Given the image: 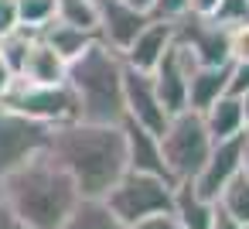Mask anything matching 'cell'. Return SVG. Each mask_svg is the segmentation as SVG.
<instances>
[{"label": "cell", "instance_id": "6da1fadb", "mask_svg": "<svg viewBox=\"0 0 249 229\" xmlns=\"http://www.w3.org/2000/svg\"><path fill=\"white\" fill-rule=\"evenodd\" d=\"M45 151L75 181L82 198H103L109 185L126 171V144L120 123H55Z\"/></svg>", "mask_w": 249, "mask_h": 229}, {"label": "cell", "instance_id": "7a4b0ae2", "mask_svg": "<svg viewBox=\"0 0 249 229\" xmlns=\"http://www.w3.org/2000/svg\"><path fill=\"white\" fill-rule=\"evenodd\" d=\"M79 198L82 195L75 181L58 168L48 151H38L35 157L0 178V202L28 229H58Z\"/></svg>", "mask_w": 249, "mask_h": 229}, {"label": "cell", "instance_id": "3957f363", "mask_svg": "<svg viewBox=\"0 0 249 229\" xmlns=\"http://www.w3.org/2000/svg\"><path fill=\"white\" fill-rule=\"evenodd\" d=\"M65 86L75 99V120L120 123L123 120V55L99 38L69 62Z\"/></svg>", "mask_w": 249, "mask_h": 229}, {"label": "cell", "instance_id": "277c9868", "mask_svg": "<svg viewBox=\"0 0 249 229\" xmlns=\"http://www.w3.org/2000/svg\"><path fill=\"white\" fill-rule=\"evenodd\" d=\"M157 137H160V154H164L167 174L174 181H191L201 171V164H205V157L215 144L212 134L205 130L201 113H195V110L174 113Z\"/></svg>", "mask_w": 249, "mask_h": 229}, {"label": "cell", "instance_id": "5b68a950", "mask_svg": "<svg viewBox=\"0 0 249 229\" xmlns=\"http://www.w3.org/2000/svg\"><path fill=\"white\" fill-rule=\"evenodd\" d=\"M106 209L120 219V226H130L137 219L157 215V212H171L174 202V181L157 178V174H140V171H123L109 191L103 195Z\"/></svg>", "mask_w": 249, "mask_h": 229}, {"label": "cell", "instance_id": "8992f818", "mask_svg": "<svg viewBox=\"0 0 249 229\" xmlns=\"http://www.w3.org/2000/svg\"><path fill=\"white\" fill-rule=\"evenodd\" d=\"M4 106L38 120V123H65V120H75V99H72V89L65 82L58 86H38V82H28L21 76H14L11 89L4 93V99H0Z\"/></svg>", "mask_w": 249, "mask_h": 229}, {"label": "cell", "instance_id": "52a82bcc", "mask_svg": "<svg viewBox=\"0 0 249 229\" xmlns=\"http://www.w3.org/2000/svg\"><path fill=\"white\" fill-rule=\"evenodd\" d=\"M48 134H52L48 123H38V120L0 103V178L11 174L28 157H35L38 151H45Z\"/></svg>", "mask_w": 249, "mask_h": 229}, {"label": "cell", "instance_id": "ba28073f", "mask_svg": "<svg viewBox=\"0 0 249 229\" xmlns=\"http://www.w3.org/2000/svg\"><path fill=\"white\" fill-rule=\"evenodd\" d=\"M174 41L184 45L198 65H225L229 62V28L215 24L212 18H198V14L178 18Z\"/></svg>", "mask_w": 249, "mask_h": 229}, {"label": "cell", "instance_id": "9c48e42d", "mask_svg": "<svg viewBox=\"0 0 249 229\" xmlns=\"http://www.w3.org/2000/svg\"><path fill=\"white\" fill-rule=\"evenodd\" d=\"M195 69H198V62H195L191 52H188L184 45H178V41H174V45L164 52V58L154 65L150 79H154V89H157V96H160L167 116L188 110V76H191Z\"/></svg>", "mask_w": 249, "mask_h": 229}, {"label": "cell", "instance_id": "30bf717a", "mask_svg": "<svg viewBox=\"0 0 249 229\" xmlns=\"http://www.w3.org/2000/svg\"><path fill=\"white\" fill-rule=\"evenodd\" d=\"M123 116L147 127V130H154V134H160L164 123L171 120L160 96H157V89H154L150 72L130 69L126 62H123Z\"/></svg>", "mask_w": 249, "mask_h": 229}, {"label": "cell", "instance_id": "8fae6325", "mask_svg": "<svg viewBox=\"0 0 249 229\" xmlns=\"http://www.w3.org/2000/svg\"><path fill=\"white\" fill-rule=\"evenodd\" d=\"M246 134V130H242ZM242 134H235V137H225V140H215L212 144V151H208V157H205V164H201V171L191 178V185H195V191L201 195V198H208V202H215L218 198V191L242 171L239 168V161H242Z\"/></svg>", "mask_w": 249, "mask_h": 229}, {"label": "cell", "instance_id": "7c38bea8", "mask_svg": "<svg viewBox=\"0 0 249 229\" xmlns=\"http://www.w3.org/2000/svg\"><path fill=\"white\" fill-rule=\"evenodd\" d=\"M147 21H150V14L133 11L123 0H96V38L120 55L130 48V41L140 35V28Z\"/></svg>", "mask_w": 249, "mask_h": 229}, {"label": "cell", "instance_id": "4fadbf2b", "mask_svg": "<svg viewBox=\"0 0 249 229\" xmlns=\"http://www.w3.org/2000/svg\"><path fill=\"white\" fill-rule=\"evenodd\" d=\"M123 127V144H126V171H140V174H157V178H167V164H164V154H160V137L133 120H120Z\"/></svg>", "mask_w": 249, "mask_h": 229}, {"label": "cell", "instance_id": "5bb4252c", "mask_svg": "<svg viewBox=\"0 0 249 229\" xmlns=\"http://www.w3.org/2000/svg\"><path fill=\"white\" fill-rule=\"evenodd\" d=\"M174 45V21H160V18H150L140 35L130 41V48L123 52V62L130 69H140V72H154V65L164 58V52Z\"/></svg>", "mask_w": 249, "mask_h": 229}, {"label": "cell", "instance_id": "9a60e30c", "mask_svg": "<svg viewBox=\"0 0 249 229\" xmlns=\"http://www.w3.org/2000/svg\"><path fill=\"white\" fill-rule=\"evenodd\" d=\"M65 69H69V62H65L58 52H52V48L35 35L31 48H28V58H24V65H21V79L38 82V86H58V82H65Z\"/></svg>", "mask_w": 249, "mask_h": 229}, {"label": "cell", "instance_id": "2e32d148", "mask_svg": "<svg viewBox=\"0 0 249 229\" xmlns=\"http://www.w3.org/2000/svg\"><path fill=\"white\" fill-rule=\"evenodd\" d=\"M174 219L181 222V229H212V215H215V202L201 198L195 191L191 181H174V202H171Z\"/></svg>", "mask_w": 249, "mask_h": 229}, {"label": "cell", "instance_id": "e0dca14e", "mask_svg": "<svg viewBox=\"0 0 249 229\" xmlns=\"http://www.w3.org/2000/svg\"><path fill=\"white\" fill-rule=\"evenodd\" d=\"M229 86V62L225 65H198L188 76V110H208Z\"/></svg>", "mask_w": 249, "mask_h": 229}, {"label": "cell", "instance_id": "ac0fdd59", "mask_svg": "<svg viewBox=\"0 0 249 229\" xmlns=\"http://www.w3.org/2000/svg\"><path fill=\"white\" fill-rule=\"evenodd\" d=\"M38 38L52 48V52H58L65 62H72L75 55H82L92 41H96V31H86V28H75V24H65V21H48L41 31H38Z\"/></svg>", "mask_w": 249, "mask_h": 229}, {"label": "cell", "instance_id": "d6986e66", "mask_svg": "<svg viewBox=\"0 0 249 229\" xmlns=\"http://www.w3.org/2000/svg\"><path fill=\"white\" fill-rule=\"evenodd\" d=\"M201 120H205V130L212 134V140H225V137L242 134V106H239V96L222 93L208 110H201Z\"/></svg>", "mask_w": 249, "mask_h": 229}, {"label": "cell", "instance_id": "ffe728a7", "mask_svg": "<svg viewBox=\"0 0 249 229\" xmlns=\"http://www.w3.org/2000/svg\"><path fill=\"white\" fill-rule=\"evenodd\" d=\"M58 229H123L103 198H79Z\"/></svg>", "mask_w": 249, "mask_h": 229}, {"label": "cell", "instance_id": "44dd1931", "mask_svg": "<svg viewBox=\"0 0 249 229\" xmlns=\"http://www.w3.org/2000/svg\"><path fill=\"white\" fill-rule=\"evenodd\" d=\"M215 205H218L225 215H232L239 226H249V178L239 171V174L218 191Z\"/></svg>", "mask_w": 249, "mask_h": 229}, {"label": "cell", "instance_id": "7402d4cb", "mask_svg": "<svg viewBox=\"0 0 249 229\" xmlns=\"http://www.w3.org/2000/svg\"><path fill=\"white\" fill-rule=\"evenodd\" d=\"M55 18L86 31H96V0H55Z\"/></svg>", "mask_w": 249, "mask_h": 229}, {"label": "cell", "instance_id": "603a6c76", "mask_svg": "<svg viewBox=\"0 0 249 229\" xmlns=\"http://www.w3.org/2000/svg\"><path fill=\"white\" fill-rule=\"evenodd\" d=\"M31 41H35V31H24V28L14 31V35H7V38H0V62H4L14 76H21V65L28 58Z\"/></svg>", "mask_w": 249, "mask_h": 229}, {"label": "cell", "instance_id": "cb8c5ba5", "mask_svg": "<svg viewBox=\"0 0 249 229\" xmlns=\"http://www.w3.org/2000/svg\"><path fill=\"white\" fill-rule=\"evenodd\" d=\"M18 21L24 31H41L48 21H55V0H18Z\"/></svg>", "mask_w": 249, "mask_h": 229}, {"label": "cell", "instance_id": "d4e9b609", "mask_svg": "<svg viewBox=\"0 0 249 229\" xmlns=\"http://www.w3.org/2000/svg\"><path fill=\"white\" fill-rule=\"evenodd\" d=\"M212 21L222 28H235L249 21V0H218V7L212 11Z\"/></svg>", "mask_w": 249, "mask_h": 229}, {"label": "cell", "instance_id": "484cf974", "mask_svg": "<svg viewBox=\"0 0 249 229\" xmlns=\"http://www.w3.org/2000/svg\"><path fill=\"white\" fill-rule=\"evenodd\" d=\"M229 62H249V21L229 28Z\"/></svg>", "mask_w": 249, "mask_h": 229}, {"label": "cell", "instance_id": "4316f807", "mask_svg": "<svg viewBox=\"0 0 249 229\" xmlns=\"http://www.w3.org/2000/svg\"><path fill=\"white\" fill-rule=\"evenodd\" d=\"M249 89V62H229V96H242Z\"/></svg>", "mask_w": 249, "mask_h": 229}, {"label": "cell", "instance_id": "83f0119b", "mask_svg": "<svg viewBox=\"0 0 249 229\" xmlns=\"http://www.w3.org/2000/svg\"><path fill=\"white\" fill-rule=\"evenodd\" d=\"M188 14V0H154V11L150 18H160V21H178Z\"/></svg>", "mask_w": 249, "mask_h": 229}, {"label": "cell", "instance_id": "f1b7e54d", "mask_svg": "<svg viewBox=\"0 0 249 229\" xmlns=\"http://www.w3.org/2000/svg\"><path fill=\"white\" fill-rule=\"evenodd\" d=\"M123 229H181V222L174 219V212H157V215H147V219H137Z\"/></svg>", "mask_w": 249, "mask_h": 229}, {"label": "cell", "instance_id": "f546056e", "mask_svg": "<svg viewBox=\"0 0 249 229\" xmlns=\"http://www.w3.org/2000/svg\"><path fill=\"white\" fill-rule=\"evenodd\" d=\"M21 31V21H18V0H0V38H7Z\"/></svg>", "mask_w": 249, "mask_h": 229}, {"label": "cell", "instance_id": "4dcf8cb0", "mask_svg": "<svg viewBox=\"0 0 249 229\" xmlns=\"http://www.w3.org/2000/svg\"><path fill=\"white\" fill-rule=\"evenodd\" d=\"M215 7L218 0H188V14H198V18H212Z\"/></svg>", "mask_w": 249, "mask_h": 229}, {"label": "cell", "instance_id": "1f68e13d", "mask_svg": "<svg viewBox=\"0 0 249 229\" xmlns=\"http://www.w3.org/2000/svg\"><path fill=\"white\" fill-rule=\"evenodd\" d=\"M0 229H28V226H24V222H21L4 202H0Z\"/></svg>", "mask_w": 249, "mask_h": 229}, {"label": "cell", "instance_id": "d6a6232c", "mask_svg": "<svg viewBox=\"0 0 249 229\" xmlns=\"http://www.w3.org/2000/svg\"><path fill=\"white\" fill-rule=\"evenodd\" d=\"M212 229H246V226H239L232 215H225L218 205H215V215H212Z\"/></svg>", "mask_w": 249, "mask_h": 229}, {"label": "cell", "instance_id": "836d02e7", "mask_svg": "<svg viewBox=\"0 0 249 229\" xmlns=\"http://www.w3.org/2000/svg\"><path fill=\"white\" fill-rule=\"evenodd\" d=\"M11 82H14V72H11L4 62H0V99H4V93L11 89Z\"/></svg>", "mask_w": 249, "mask_h": 229}, {"label": "cell", "instance_id": "e575fe53", "mask_svg": "<svg viewBox=\"0 0 249 229\" xmlns=\"http://www.w3.org/2000/svg\"><path fill=\"white\" fill-rule=\"evenodd\" d=\"M239 168H242V174L249 178V130L242 134V161H239Z\"/></svg>", "mask_w": 249, "mask_h": 229}, {"label": "cell", "instance_id": "d590c367", "mask_svg": "<svg viewBox=\"0 0 249 229\" xmlns=\"http://www.w3.org/2000/svg\"><path fill=\"white\" fill-rule=\"evenodd\" d=\"M123 4H130V7L140 11V14H150V11H154V0H123Z\"/></svg>", "mask_w": 249, "mask_h": 229}, {"label": "cell", "instance_id": "8d00e7d4", "mask_svg": "<svg viewBox=\"0 0 249 229\" xmlns=\"http://www.w3.org/2000/svg\"><path fill=\"white\" fill-rule=\"evenodd\" d=\"M239 106H242V130H249V89L239 96Z\"/></svg>", "mask_w": 249, "mask_h": 229}, {"label": "cell", "instance_id": "74e56055", "mask_svg": "<svg viewBox=\"0 0 249 229\" xmlns=\"http://www.w3.org/2000/svg\"><path fill=\"white\" fill-rule=\"evenodd\" d=\"M246 229H249V226H246Z\"/></svg>", "mask_w": 249, "mask_h": 229}]
</instances>
